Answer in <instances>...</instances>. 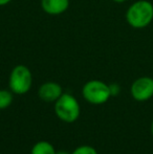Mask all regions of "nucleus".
<instances>
[{"label": "nucleus", "instance_id": "nucleus-10", "mask_svg": "<svg viewBox=\"0 0 153 154\" xmlns=\"http://www.w3.org/2000/svg\"><path fill=\"white\" fill-rule=\"evenodd\" d=\"M72 154H98V152L91 146H80Z\"/></svg>", "mask_w": 153, "mask_h": 154}, {"label": "nucleus", "instance_id": "nucleus-1", "mask_svg": "<svg viewBox=\"0 0 153 154\" xmlns=\"http://www.w3.org/2000/svg\"><path fill=\"white\" fill-rule=\"evenodd\" d=\"M126 20L133 29H144L153 20V4L148 0L132 3L126 12Z\"/></svg>", "mask_w": 153, "mask_h": 154}, {"label": "nucleus", "instance_id": "nucleus-11", "mask_svg": "<svg viewBox=\"0 0 153 154\" xmlns=\"http://www.w3.org/2000/svg\"><path fill=\"white\" fill-rule=\"evenodd\" d=\"M109 90H110L111 97H115V95H118V93H120L121 87H120L118 84L113 83V84H110V85H109Z\"/></svg>", "mask_w": 153, "mask_h": 154}, {"label": "nucleus", "instance_id": "nucleus-13", "mask_svg": "<svg viewBox=\"0 0 153 154\" xmlns=\"http://www.w3.org/2000/svg\"><path fill=\"white\" fill-rule=\"evenodd\" d=\"M112 1L116 2V3H123V2H125L126 0H112Z\"/></svg>", "mask_w": 153, "mask_h": 154}, {"label": "nucleus", "instance_id": "nucleus-5", "mask_svg": "<svg viewBox=\"0 0 153 154\" xmlns=\"http://www.w3.org/2000/svg\"><path fill=\"white\" fill-rule=\"evenodd\" d=\"M130 91L135 101H148L153 97V79L150 77L139 78L132 83Z\"/></svg>", "mask_w": 153, "mask_h": 154}, {"label": "nucleus", "instance_id": "nucleus-3", "mask_svg": "<svg viewBox=\"0 0 153 154\" xmlns=\"http://www.w3.org/2000/svg\"><path fill=\"white\" fill-rule=\"evenodd\" d=\"M32 84H33V75L26 66L17 65L13 68L8 80L10 89L13 93L24 94L31 89Z\"/></svg>", "mask_w": 153, "mask_h": 154}, {"label": "nucleus", "instance_id": "nucleus-14", "mask_svg": "<svg viewBox=\"0 0 153 154\" xmlns=\"http://www.w3.org/2000/svg\"><path fill=\"white\" fill-rule=\"evenodd\" d=\"M56 154H69V153L65 152V151H59V152H57Z\"/></svg>", "mask_w": 153, "mask_h": 154}, {"label": "nucleus", "instance_id": "nucleus-6", "mask_svg": "<svg viewBox=\"0 0 153 154\" xmlns=\"http://www.w3.org/2000/svg\"><path fill=\"white\" fill-rule=\"evenodd\" d=\"M62 93V87L55 82H46L42 84L38 90L39 97L45 102H56Z\"/></svg>", "mask_w": 153, "mask_h": 154}, {"label": "nucleus", "instance_id": "nucleus-8", "mask_svg": "<svg viewBox=\"0 0 153 154\" xmlns=\"http://www.w3.org/2000/svg\"><path fill=\"white\" fill-rule=\"evenodd\" d=\"M55 148L51 144L45 140H41L37 143L32 149L31 154H56Z\"/></svg>", "mask_w": 153, "mask_h": 154}, {"label": "nucleus", "instance_id": "nucleus-4", "mask_svg": "<svg viewBox=\"0 0 153 154\" xmlns=\"http://www.w3.org/2000/svg\"><path fill=\"white\" fill-rule=\"evenodd\" d=\"M82 94L88 103L93 105H101L106 103L111 97L109 85L99 80H92L87 82L83 86Z\"/></svg>", "mask_w": 153, "mask_h": 154}, {"label": "nucleus", "instance_id": "nucleus-12", "mask_svg": "<svg viewBox=\"0 0 153 154\" xmlns=\"http://www.w3.org/2000/svg\"><path fill=\"white\" fill-rule=\"evenodd\" d=\"M12 0H0V6L2 5H5V4H8V2H11Z\"/></svg>", "mask_w": 153, "mask_h": 154}, {"label": "nucleus", "instance_id": "nucleus-2", "mask_svg": "<svg viewBox=\"0 0 153 154\" xmlns=\"http://www.w3.org/2000/svg\"><path fill=\"white\" fill-rule=\"evenodd\" d=\"M55 113L63 122L74 123L80 116L79 102L69 93H62L55 103Z\"/></svg>", "mask_w": 153, "mask_h": 154}, {"label": "nucleus", "instance_id": "nucleus-7", "mask_svg": "<svg viewBox=\"0 0 153 154\" xmlns=\"http://www.w3.org/2000/svg\"><path fill=\"white\" fill-rule=\"evenodd\" d=\"M43 11L49 15H60L69 6V0H41Z\"/></svg>", "mask_w": 153, "mask_h": 154}, {"label": "nucleus", "instance_id": "nucleus-9", "mask_svg": "<svg viewBox=\"0 0 153 154\" xmlns=\"http://www.w3.org/2000/svg\"><path fill=\"white\" fill-rule=\"evenodd\" d=\"M13 102V93L8 90L0 89V110L10 107Z\"/></svg>", "mask_w": 153, "mask_h": 154}, {"label": "nucleus", "instance_id": "nucleus-15", "mask_svg": "<svg viewBox=\"0 0 153 154\" xmlns=\"http://www.w3.org/2000/svg\"><path fill=\"white\" fill-rule=\"evenodd\" d=\"M151 133H152V135H153V121H152V123H151Z\"/></svg>", "mask_w": 153, "mask_h": 154}]
</instances>
